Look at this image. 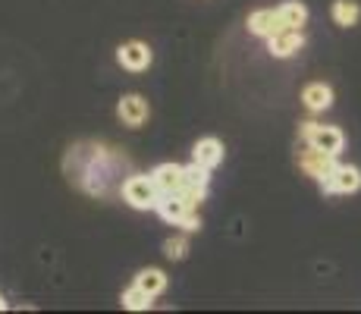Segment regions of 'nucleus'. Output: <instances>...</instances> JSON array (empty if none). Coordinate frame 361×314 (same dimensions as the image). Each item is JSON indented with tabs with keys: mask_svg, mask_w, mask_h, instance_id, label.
<instances>
[{
	"mask_svg": "<svg viewBox=\"0 0 361 314\" xmlns=\"http://www.w3.org/2000/svg\"><path fill=\"white\" fill-rule=\"evenodd\" d=\"M302 101L308 110L321 114V110H327L333 104V92H330V85H324V82H311V85L302 92Z\"/></svg>",
	"mask_w": 361,
	"mask_h": 314,
	"instance_id": "obj_13",
	"label": "nucleus"
},
{
	"mask_svg": "<svg viewBox=\"0 0 361 314\" xmlns=\"http://www.w3.org/2000/svg\"><path fill=\"white\" fill-rule=\"evenodd\" d=\"M321 186H324V192H330V195H349V192H358V186H361V173L355 170V167H336V170H333Z\"/></svg>",
	"mask_w": 361,
	"mask_h": 314,
	"instance_id": "obj_7",
	"label": "nucleus"
},
{
	"mask_svg": "<svg viewBox=\"0 0 361 314\" xmlns=\"http://www.w3.org/2000/svg\"><path fill=\"white\" fill-rule=\"evenodd\" d=\"M302 138L308 145H314V148L330 151V155H339L343 145H345V135L336 129V126H317V123H305L302 126Z\"/></svg>",
	"mask_w": 361,
	"mask_h": 314,
	"instance_id": "obj_3",
	"label": "nucleus"
},
{
	"mask_svg": "<svg viewBox=\"0 0 361 314\" xmlns=\"http://www.w3.org/2000/svg\"><path fill=\"white\" fill-rule=\"evenodd\" d=\"M151 179H154V186L161 188V195H176L179 188H183V179H185V167L179 164H161L151 170Z\"/></svg>",
	"mask_w": 361,
	"mask_h": 314,
	"instance_id": "obj_8",
	"label": "nucleus"
},
{
	"mask_svg": "<svg viewBox=\"0 0 361 314\" xmlns=\"http://www.w3.org/2000/svg\"><path fill=\"white\" fill-rule=\"evenodd\" d=\"M151 298H154V296H148L145 289L132 286V289L123 292V308H129V311H148L151 308Z\"/></svg>",
	"mask_w": 361,
	"mask_h": 314,
	"instance_id": "obj_17",
	"label": "nucleus"
},
{
	"mask_svg": "<svg viewBox=\"0 0 361 314\" xmlns=\"http://www.w3.org/2000/svg\"><path fill=\"white\" fill-rule=\"evenodd\" d=\"M116 116H120L123 126H129V129H138V126L148 123L151 107H148V101H145L142 95H123L120 104H116Z\"/></svg>",
	"mask_w": 361,
	"mask_h": 314,
	"instance_id": "obj_5",
	"label": "nucleus"
},
{
	"mask_svg": "<svg viewBox=\"0 0 361 314\" xmlns=\"http://www.w3.org/2000/svg\"><path fill=\"white\" fill-rule=\"evenodd\" d=\"M276 16H280V25H283V29H302V25L308 23V6H305V4H295V0H289V4H283L280 10H276Z\"/></svg>",
	"mask_w": 361,
	"mask_h": 314,
	"instance_id": "obj_14",
	"label": "nucleus"
},
{
	"mask_svg": "<svg viewBox=\"0 0 361 314\" xmlns=\"http://www.w3.org/2000/svg\"><path fill=\"white\" fill-rule=\"evenodd\" d=\"M157 214H161V220H166V223H173V227H176L179 220L185 217V214L192 211L189 205H185V198L183 195H161V201H157V207H154Z\"/></svg>",
	"mask_w": 361,
	"mask_h": 314,
	"instance_id": "obj_11",
	"label": "nucleus"
},
{
	"mask_svg": "<svg viewBox=\"0 0 361 314\" xmlns=\"http://www.w3.org/2000/svg\"><path fill=\"white\" fill-rule=\"evenodd\" d=\"M298 167H302L305 176L311 179H327L333 170H336V155H330V151H321L314 148V145H305L302 151H298Z\"/></svg>",
	"mask_w": 361,
	"mask_h": 314,
	"instance_id": "obj_2",
	"label": "nucleus"
},
{
	"mask_svg": "<svg viewBox=\"0 0 361 314\" xmlns=\"http://www.w3.org/2000/svg\"><path fill=\"white\" fill-rule=\"evenodd\" d=\"M185 251H189V242H185L183 236H176V239H166V242H164V255L170 258V261H183Z\"/></svg>",
	"mask_w": 361,
	"mask_h": 314,
	"instance_id": "obj_18",
	"label": "nucleus"
},
{
	"mask_svg": "<svg viewBox=\"0 0 361 314\" xmlns=\"http://www.w3.org/2000/svg\"><path fill=\"white\" fill-rule=\"evenodd\" d=\"M358 16H361V6L355 4V0H336V4H333V23L343 25V29L355 25Z\"/></svg>",
	"mask_w": 361,
	"mask_h": 314,
	"instance_id": "obj_16",
	"label": "nucleus"
},
{
	"mask_svg": "<svg viewBox=\"0 0 361 314\" xmlns=\"http://www.w3.org/2000/svg\"><path fill=\"white\" fill-rule=\"evenodd\" d=\"M207 183H211V176H207V167H201L192 160L189 167H185V179H183V188H179V195L185 198V205L189 207H198L201 201H204L207 195Z\"/></svg>",
	"mask_w": 361,
	"mask_h": 314,
	"instance_id": "obj_4",
	"label": "nucleus"
},
{
	"mask_svg": "<svg viewBox=\"0 0 361 314\" xmlns=\"http://www.w3.org/2000/svg\"><path fill=\"white\" fill-rule=\"evenodd\" d=\"M6 308V302H4V296H0V311H4Z\"/></svg>",
	"mask_w": 361,
	"mask_h": 314,
	"instance_id": "obj_20",
	"label": "nucleus"
},
{
	"mask_svg": "<svg viewBox=\"0 0 361 314\" xmlns=\"http://www.w3.org/2000/svg\"><path fill=\"white\" fill-rule=\"evenodd\" d=\"M192 160L207 167V170H214V167L224 164V145H220L217 138H201L195 148H192Z\"/></svg>",
	"mask_w": 361,
	"mask_h": 314,
	"instance_id": "obj_10",
	"label": "nucleus"
},
{
	"mask_svg": "<svg viewBox=\"0 0 361 314\" xmlns=\"http://www.w3.org/2000/svg\"><path fill=\"white\" fill-rule=\"evenodd\" d=\"M267 44H270L274 57H293L295 51H302L305 35H302V29H280L276 35H270Z\"/></svg>",
	"mask_w": 361,
	"mask_h": 314,
	"instance_id": "obj_9",
	"label": "nucleus"
},
{
	"mask_svg": "<svg viewBox=\"0 0 361 314\" xmlns=\"http://www.w3.org/2000/svg\"><path fill=\"white\" fill-rule=\"evenodd\" d=\"M176 227H183V229H185V233H198V229H201V220H198V207H192V211H189V214H185V217H183V220H179V223H176Z\"/></svg>",
	"mask_w": 361,
	"mask_h": 314,
	"instance_id": "obj_19",
	"label": "nucleus"
},
{
	"mask_svg": "<svg viewBox=\"0 0 361 314\" xmlns=\"http://www.w3.org/2000/svg\"><path fill=\"white\" fill-rule=\"evenodd\" d=\"M116 60H120V66L129 69V73H145V69L151 66V60H154V54H151V47L142 44V41H129V44H123L120 51H116Z\"/></svg>",
	"mask_w": 361,
	"mask_h": 314,
	"instance_id": "obj_6",
	"label": "nucleus"
},
{
	"mask_svg": "<svg viewBox=\"0 0 361 314\" xmlns=\"http://www.w3.org/2000/svg\"><path fill=\"white\" fill-rule=\"evenodd\" d=\"M123 198L129 201L135 211H151V207H157V201H161V188L154 186V179L151 176H129L126 183H123Z\"/></svg>",
	"mask_w": 361,
	"mask_h": 314,
	"instance_id": "obj_1",
	"label": "nucleus"
},
{
	"mask_svg": "<svg viewBox=\"0 0 361 314\" xmlns=\"http://www.w3.org/2000/svg\"><path fill=\"white\" fill-rule=\"evenodd\" d=\"M135 286L138 289H145L148 296H161V292L166 289V274L157 267H145L135 274Z\"/></svg>",
	"mask_w": 361,
	"mask_h": 314,
	"instance_id": "obj_15",
	"label": "nucleus"
},
{
	"mask_svg": "<svg viewBox=\"0 0 361 314\" xmlns=\"http://www.w3.org/2000/svg\"><path fill=\"white\" fill-rule=\"evenodd\" d=\"M283 25H280V16H276V10H255L252 16H248V32L252 35H261V38H270V35H276Z\"/></svg>",
	"mask_w": 361,
	"mask_h": 314,
	"instance_id": "obj_12",
	"label": "nucleus"
}]
</instances>
